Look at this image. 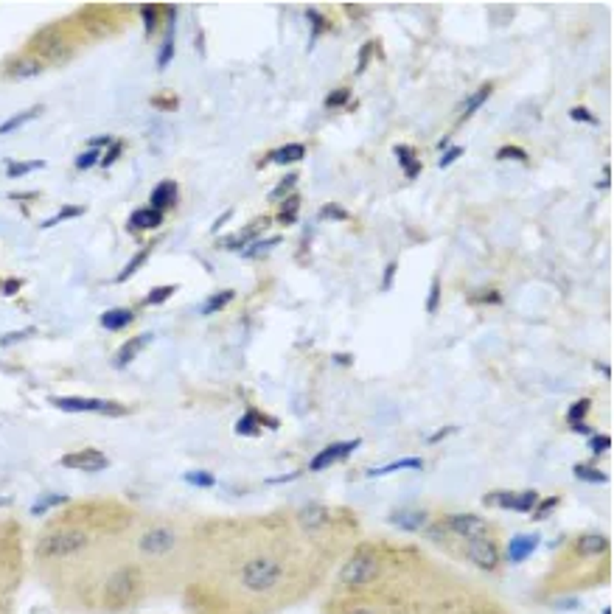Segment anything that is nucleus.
I'll list each match as a JSON object with an SVG mask.
<instances>
[{"instance_id":"nucleus-1","label":"nucleus","mask_w":614,"mask_h":614,"mask_svg":"<svg viewBox=\"0 0 614 614\" xmlns=\"http://www.w3.org/2000/svg\"><path fill=\"white\" fill-rule=\"evenodd\" d=\"M40 558H67L90 547V533L82 527H59L40 538Z\"/></svg>"},{"instance_id":"nucleus-2","label":"nucleus","mask_w":614,"mask_h":614,"mask_svg":"<svg viewBox=\"0 0 614 614\" xmlns=\"http://www.w3.org/2000/svg\"><path fill=\"white\" fill-rule=\"evenodd\" d=\"M281 578H284V567L272 556H255L241 567V586L255 595L272 592L281 583Z\"/></svg>"},{"instance_id":"nucleus-3","label":"nucleus","mask_w":614,"mask_h":614,"mask_svg":"<svg viewBox=\"0 0 614 614\" xmlns=\"http://www.w3.org/2000/svg\"><path fill=\"white\" fill-rule=\"evenodd\" d=\"M376 575H379V561H376L370 553H359V556H354L343 570H339V583H346V586H362V583H370Z\"/></svg>"},{"instance_id":"nucleus-4","label":"nucleus","mask_w":614,"mask_h":614,"mask_svg":"<svg viewBox=\"0 0 614 614\" xmlns=\"http://www.w3.org/2000/svg\"><path fill=\"white\" fill-rule=\"evenodd\" d=\"M53 404L65 413H101V416H123L126 407L104 398H53Z\"/></svg>"},{"instance_id":"nucleus-5","label":"nucleus","mask_w":614,"mask_h":614,"mask_svg":"<svg viewBox=\"0 0 614 614\" xmlns=\"http://www.w3.org/2000/svg\"><path fill=\"white\" fill-rule=\"evenodd\" d=\"M138 547H141V553H146V556H166V553H171V550L177 547V533H174L169 525L149 527V530L141 536Z\"/></svg>"},{"instance_id":"nucleus-6","label":"nucleus","mask_w":614,"mask_h":614,"mask_svg":"<svg viewBox=\"0 0 614 614\" xmlns=\"http://www.w3.org/2000/svg\"><path fill=\"white\" fill-rule=\"evenodd\" d=\"M466 553H468V558H471L477 567L486 570V572H494L497 564H500V550H497V544H494L491 538H486V536H480V538H468Z\"/></svg>"},{"instance_id":"nucleus-7","label":"nucleus","mask_w":614,"mask_h":614,"mask_svg":"<svg viewBox=\"0 0 614 614\" xmlns=\"http://www.w3.org/2000/svg\"><path fill=\"white\" fill-rule=\"evenodd\" d=\"M135 592H138V572H135V567H121L110 575L107 581V595L115 597V603H123L129 600Z\"/></svg>"},{"instance_id":"nucleus-8","label":"nucleus","mask_w":614,"mask_h":614,"mask_svg":"<svg viewBox=\"0 0 614 614\" xmlns=\"http://www.w3.org/2000/svg\"><path fill=\"white\" fill-rule=\"evenodd\" d=\"M443 527L454 536H463V538H480L486 536V522L474 513H454L443 522Z\"/></svg>"},{"instance_id":"nucleus-9","label":"nucleus","mask_w":614,"mask_h":614,"mask_svg":"<svg viewBox=\"0 0 614 614\" xmlns=\"http://www.w3.org/2000/svg\"><path fill=\"white\" fill-rule=\"evenodd\" d=\"M486 502L491 505H502L508 511H519V513H530L538 502L536 491H522V494H511V491H497V494H488Z\"/></svg>"},{"instance_id":"nucleus-10","label":"nucleus","mask_w":614,"mask_h":614,"mask_svg":"<svg viewBox=\"0 0 614 614\" xmlns=\"http://www.w3.org/2000/svg\"><path fill=\"white\" fill-rule=\"evenodd\" d=\"M62 466L65 468H79V471H101V468L110 466V460L99 449H85V452H76V454H65Z\"/></svg>"},{"instance_id":"nucleus-11","label":"nucleus","mask_w":614,"mask_h":614,"mask_svg":"<svg viewBox=\"0 0 614 614\" xmlns=\"http://www.w3.org/2000/svg\"><path fill=\"white\" fill-rule=\"evenodd\" d=\"M354 449H359V441H348V443H331V446H325L323 452H317L314 454V460H312V471H323V468H328L331 463H336V460H346Z\"/></svg>"},{"instance_id":"nucleus-12","label":"nucleus","mask_w":614,"mask_h":614,"mask_svg":"<svg viewBox=\"0 0 614 614\" xmlns=\"http://www.w3.org/2000/svg\"><path fill=\"white\" fill-rule=\"evenodd\" d=\"M429 522V513L421 508H398L390 513V525L401 527V530H421Z\"/></svg>"},{"instance_id":"nucleus-13","label":"nucleus","mask_w":614,"mask_h":614,"mask_svg":"<svg viewBox=\"0 0 614 614\" xmlns=\"http://www.w3.org/2000/svg\"><path fill=\"white\" fill-rule=\"evenodd\" d=\"M42 71V59H37L34 53H26V56H17L12 65H9V76L12 79H31Z\"/></svg>"},{"instance_id":"nucleus-14","label":"nucleus","mask_w":614,"mask_h":614,"mask_svg":"<svg viewBox=\"0 0 614 614\" xmlns=\"http://www.w3.org/2000/svg\"><path fill=\"white\" fill-rule=\"evenodd\" d=\"M174 202H177V182H174V180H163V182L152 191V208L163 214V211L171 208Z\"/></svg>"},{"instance_id":"nucleus-15","label":"nucleus","mask_w":614,"mask_h":614,"mask_svg":"<svg viewBox=\"0 0 614 614\" xmlns=\"http://www.w3.org/2000/svg\"><path fill=\"white\" fill-rule=\"evenodd\" d=\"M536 544H538V536H516V538H511V544H508V558H511L513 564L525 561V558L536 550Z\"/></svg>"},{"instance_id":"nucleus-16","label":"nucleus","mask_w":614,"mask_h":614,"mask_svg":"<svg viewBox=\"0 0 614 614\" xmlns=\"http://www.w3.org/2000/svg\"><path fill=\"white\" fill-rule=\"evenodd\" d=\"M575 547H578L581 556H603L608 550V538L600 536V533H586V536L578 538Z\"/></svg>"},{"instance_id":"nucleus-17","label":"nucleus","mask_w":614,"mask_h":614,"mask_svg":"<svg viewBox=\"0 0 614 614\" xmlns=\"http://www.w3.org/2000/svg\"><path fill=\"white\" fill-rule=\"evenodd\" d=\"M160 222H163V214L155 211V208H138L129 216V228H138V230H152Z\"/></svg>"},{"instance_id":"nucleus-18","label":"nucleus","mask_w":614,"mask_h":614,"mask_svg":"<svg viewBox=\"0 0 614 614\" xmlns=\"http://www.w3.org/2000/svg\"><path fill=\"white\" fill-rule=\"evenodd\" d=\"M37 45H45V51L40 53V56H45V59H65V56H67L65 42H59V37H56L53 31H42V34L37 37Z\"/></svg>"},{"instance_id":"nucleus-19","label":"nucleus","mask_w":614,"mask_h":614,"mask_svg":"<svg viewBox=\"0 0 614 614\" xmlns=\"http://www.w3.org/2000/svg\"><path fill=\"white\" fill-rule=\"evenodd\" d=\"M149 334H144V336H135V339H129V343H123V348L118 351V357H115V368H126L135 357H138V351L144 348V343H149Z\"/></svg>"},{"instance_id":"nucleus-20","label":"nucleus","mask_w":614,"mask_h":614,"mask_svg":"<svg viewBox=\"0 0 614 614\" xmlns=\"http://www.w3.org/2000/svg\"><path fill=\"white\" fill-rule=\"evenodd\" d=\"M132 320H135V314H132L129 309H110V312L101 314V325H104L107 331H121V328H126Z\"/></svg>"},{"instance_id":"nucleus-21","label":"nucleus","mask_w":614,"mask_h":614,"mask_svg":"<svg viewBox=\"0 0 614 614\" xmlns=\"http://www.w3.org/2000/svg\"><path fill=\"white\" fill-rule=\"evenodd\" d=\"M303 155H306V146H303V144H287V146H281V149L272 152V163L289 166V163L303 160Z\"/></svg>"},{"instance_id":"nucleus-22","label":"nucleus","mask_w":614,"mask_h":614,"mask_svg":"<svg viewBox=\"0 0 614 614\" xmlns=\"http://www.w3.org/2000/svg\"><path fill=\"white\" fill-rule=\"evenodd\" d=\"M298 519H300V525H303V527H320V525H325L328 511H325L323 505H317V502H309L306 508H300Z\"/></svg>"},{"instance_id":"nucleus-23","label":"nucleus","mask_w":614,"mask_h":614,"mask_svg":"<svg viewBox=\"0 0 614 614\" xmlns=\"http://www.w3.org/2000/svg\"><path fill=\"white\" fill-rule=\"evenodd\" d=\"M401 468H421V460H418V457H401V460H395V463L370 468L368 477H382V474H393V471H401Z\"/></svg>"},{"instance_id":"nucleus-24","label":"nucleus","mask_w":614,"mask_h":614,"mask_svg":"<svg viewBox=\"0 0 614 614\" xmlns=\"http://www.w3.org/2000/svg\"><path fill=\"white\" fill-rule=\"evenodd\" d=\"M42 112V107H31V110H26V112H17L15 118H9V121H3L0 123V135H6V132H15L17 126H23V123H28L31 118H37Z\"/></svg>"},{"instance_id":"nucleus-25","label":"nucleus","mask_w":614,"mask_h":614,"mask_svg":"<svg viewBox=\"0 0 614 614\" xmlns=\"http://www.w3.org/2000/svg\"><path fill=\"white\" fill-rule=\"evenodd\" d=\"M171 56H174V26H169L166 40H163V48H160V53H157V67H160V71H166V67H169Z\"/></svg>"},{"instance_id":"nucleus-26","label":"nucleus","mask_w":614,"mask_h":614,"mask_svg":"<svg viewBox=\"0 0 614 614\" xmlns=\"http://www.w3.org/2000/svg\"><path fill=\"white\" fill-rule=\"evenodd\" d=\"M236 432H239V435H258V432H261V427H258V413H255V409H250V413H244V416L239 418Z\"/></svg>"},{"instance_id":"nucleus-27","label":"nucleus","mask_w":614,"mask_h":614,"mask_svg":"<svg viewBox=\"0 0 614 614\" xmlns=\"http://www.w3.org/2000/svg\"><path fill=\"white\" fill-rule=\"evenodd\" d=\"M395 157L401 160V166H404V171L409 169V177H416L418 174V169H421V163L416 160V152L413 149H404V146H395Z\"/></svg>"},{"instance_id":"nucleus-28","label":"nucleus","mask_w":614,"mask_h":614,"mask_svg":"<svg viewBox=\"0 0 614 614\" xmlns=\"http://www.w3.org/2000/svg\"><path fill=\"white\" fill-rule=\"evenodd\" d=\"M230 300H233V292H230V289H225V292H216L214 298H208V303L202 306V314H214V312L225 309V306H228Z\"/></svg>"},{"instance_id":"nucleus-29","label":"nucleus","mask_w":614,"mask_h":614,"mask_svg":"<svg viewBox=\"0 0 614 614\" xmlns=\"http://www.w3.org/2000/svg\"><path fill=\"white\" fill-rule=\"evenodd\" d=\"M298 205H300L298 194H295V196H289V199L281 205V214H278V222H281V225H292V222L298 219Z\"/></svg>"},{"instance_id":"nucleus-30","label":"nucleus","mask_w":614,"mask_h":614,"mask_svg":"<svg viewBox=\"0 0 614 614\" xmlns=\"http://www.w3.org/2000/svg\"><path fill=\"white\" fill-rule=\"evenodd\" d=\"M37 169H45V160H26V163H12L9 166V177H23V174H28V171H37Z\"/></svg>"},{"instance_id":"nucleus-31","label":"nucleus","mask_w":614,"mask_h":614,"mask_svg":"<svg viewBox=\"0 0 614 614\" xmlns=\"http://www.w3.org/2000/svg\"><path fill=\"white\" fill-rule=\"evenodd\" d=\"M146 255H149V250H141V253H135V258H132V261H129V264H126V266H123V269L118 272V278H115V281H129V278H132V272L138 269V266H144Z\"/></svg>"},{"instance_id":"nucleus-32","label":"nucleus","mask_w":614,"mask_h":614,"mask_svg":"<svg viewBox=\"0 0 614 614\" xmlns=\"http://www.w3.org/2000/svg\"><path fill=\"white\" fill-rule=\"evenodd\" d=\"M589 407H592V401H589V398H578V401L570 407V413H567L570 424H581V421L586 418V413H589Z\"/></svg>"},{"instance_id":"nucleus-33","label":"nucleus","mask_w":614,"mask_h":614,"mask_svg":"<svg viewBox=\"0 0 614 614\" xmlns=\"http://www.w3.org/2000/svg\"><path fill=\"white\" fill-rule=\"evenodd\" d=\"M278 244H281V236H275V239H261V241L250 244V247L244 250V255H247V258H258L261 253H266V250H272V247H278Z\"/></svg>"},{"instance_id":"nucleus-34","label":"nucleus","mask_w":614,"mask_h":614,"mask_svg":"<svg viewBox=\"0 0 614 614\" xmlns=\"http://www.w3.org/2000/svg\"><path fill=\"white\" fill-rule=\"evenodd\" d=\"M85 214V208L82 205H67V208H62L53 219H45L42 222V228H51V225H56V222H65V219H74V216H82Z\"/></svg>"},{"instance_id":"nucleus-35","label":"nucleus","mask_w":614,"mask_h":614,"mask_svg":"<svg viewBox=\"0 0 614 614\" xmlns=\"http://www.w3.org/2000/svg\"><path fill=\"white\" fill-rule=\"evenodd\" d=\"M575 477H578V480H589V483H606L608 480L603 471H597L592 466H575Z\"/></svg>"},{"instance_id":"nucleus-36","label":"nucleus","mask_w":614,"mask_h":614,"mask_svg":"<svg viewBox=\"0 0 614 614\" xmlns=\"http://www.w3.org/2000/svg\"><path fill=\"white\" fill-rule=\"evenodd\" d=\"M185 480L191 483V486H199V488H211L216 480H214V474H208V471H188L185 474Z\"/></svg>"},{"instance_id":"nucleus-37","label":"nucleus","mask_w":614,"mask_h":614,"mask_svg":"<svg viewBox=\"0 0 614 614\" xmlns=\"http://www.w3.org/2000/svg\"><path fill=\"white\" fill-rule=\"evenodd\" d=\"M488 96H491V85L480 87V90H477V93H474V96H471V99L466 101V110H463V112H466V115H471V112H474L477 107H483V101H486Z\"/></svg>"},{"instance_id":"nucleus-38","label":"nucleus","mask_w":614,"mask_h":614,"mask_svg":"<svg viewBox=\"0 0 614 614\" xmlns=\"http://www.w3.org/2000/svg\"><path fill=\"white\" fill-rule=\"evenodd\" d=\"M497 160H516V163H525L527 155H525V149H519V146H502V149L497 152Z\"/></svg>"},{"instance_id":"nucleus-39","label":"nucleus","mask_w":614,"mask_h":614,"mask_svg":"<svg viewBox=\"0 0 614 614\" xmlns=\"http://www.w3.org/2000/svg\"><path fill=\"white\" fill-rule=\"evenodd\" d=\"M174 292H177L174 287H157V289H152V292L146 295V303H149V306H157V303H163L166 298H171Z\"/></svg>"},{"instance_id":"nucleus-40","label":"nucleus","mask_w":614,"mask_h":614,"mask_svg":"<svg viewBox=\"0 0 614 614\" xmlns=\"http://www.w3.org/2000/svg\"><path fill=\"white\" fill-rule=\"evenodd\" d=\"M96 163H101L99 149H87L85 155H79V157H76V169H82V171H85V169H93Z\"/></svg>"},{"instance_id":"nucleus-41","label":"nucleus","mask_w":614,"mask_h":614,"mask_svg":"<svg viewBox=\"0 0 614 614\" xmlns=\"http://www.w3.org/2000/svg\"><path fill=\"white\" fill-rule=\"evenodd\" d=\"M295 182H298V174H287V177L278 182V188L269 194V199H275V202H278V199H281L287 191H292V185H295Z\"/></svg>"},{"instance_id":"nucleus-42","label":"nucleus","mask_w":614,"mask_h":614,"mask_svg":"<svg viewBox=\"0 0 614 614\" xmlns=\"http://www.w3.org/2000/svg\"><path fill=\"white\" fill-rule=\"evenodd\" d=\"M438 303H441V281L432 278V289H429V298H427V312H438Z\"/></svg>"},{"instance_id":"nucleus-43","label":"nucleus","mask_w":614,"mask_h":614,"mask_svg":"<svg viewBox=\"0 0 614 614\" xmlns=\"http://www.w3.org/2000/svg\"><path fill=\"white\" fill-rule=\"evenodd\" d=\"M570 118H572V121H581V123H597L595 115H592L586 107H572V110H570Z\"/></svg>"},{"instance_id":"nucleus-44","label":"nucleus","mask_w":614,"mask_h":614,"mask_svg":"<svg viewBox=\"0 0 614 614\" xmlns=\"http://www.w3.org/2000/svg\"><path fill=\"white\" fill-rule=\"evenodd\" d=\"M589 446H592L595 454H603L606 449H611V438H608V435H595V438L589 441Z\"/></svg>"},{"instance_id":"nucleus-45","label":"nucleus","mask_w":614,"mask_h":614,"mask_svg":"<svg viewBox=\"0 0 614 614\" xmlns=\"http://www.w3.org/2000/svg\"><path fill=\"white\" fill-rule=\"evenodd\" d=\"M320 216H323V219H346L348 214H346L343 208H339V205H325Z\"/></svg>"},{"instance_id":"nucleus-46","label":"nucleus","mask_w":614,"mask_h":614,"mask_svg":"<svg viewBox=\"0 0 614 614\" xmlns=\"http://www.w3.org/2000/svg\"><path fill=\"white\" fill-rule=\"evenodd\" d=\"M62 502H67V497H45L40 505H34V513H42L45 508H53V505H62Z\"/></svg>"},{"instance_id":"nucleus-47","label":"nucleus","mask_w":614,"mask_h":614,"mask_svg":"<svg viewBox=\"0 0 614 614\" xmlns=\"http://www.w3.org/2000/svg\"><path fill=\"white\" fill-rule=\"evenodd\" d=\"M346 99H348V90H334L325 99V107H339V104H346Z\"/></svg>"},{"instance_id":"nucleus-48","label":"nucleus","mask_w":614,"mask_h":614,"mask_svg":"<svg viewBox=\"0 0 614 614\" xmlns=\"http://www.w3.org/2000/svg\"><path fill=\"white\" fill-rule=\"evenodd\" d=\"M460 155H463V146H452V149H449V152H446V155H443V157H441V169H446V166H452V163H454V160H457V157H460Z\"/></svg>"},{"instance_id":"nucleus-49","label":"nucleus","mask_w":614,"mask_h":614,"mask_svg":"<svg viewBox=\"0 0 614 614\" xmlns=\"http://www.w3.org/2000/svg\"><path fill=\"white\" fill-rule=\"evenodd\" d=\"M558 505V497H550V500H544V505H538L536 508V519H541V516H547L553 508Z\"/></svg>"},{"instance_id":"nucleus-50","label":"nucleus","mask_w":614,"mask_h":614,"mask_svg":"<svg viewBox=\"0 0 614 614\" xmlns=\"http://www.w3.org/2000/svg\"><path fill=\"white\" fill-rule=\"evenodd\" d=\"M393 275H395V261H390V264H387V269H384L382 289H390V287H393Z\"/></svg>"},{"instance_id":"nucleus-51","label":"nucleus","mask_w":614,"mask_h":614,"mask_svg":"<svg viewBox=\"0 0 614 614\" xmlns=\"http://www.w3.org/2000/svg\"><path fill=\"white\" fill-rule=\"evenodd\" d=\"M141 15H144V20H146V28L152 31V28H155V6H144Z\"/></svg>"},{"instance_id":"nucleus-52","label":"nucleus","mask_w":614,"mask_h":614,"mask_svg":"<svg viewBox=\"0 0 614 614\" xmlns=\"http://www.w3.org/2000/svg\"><path fill=\"white\" fill-rule=\"evenodd\" d=\"M118 155H121V146H118V144H115V146H112V149H110V152H107V155H104V160H101V166H104V169H107V166H112V163H115V157H118Z\"/></svg>"},{"instance_id":"nucleus-53","label":"nucleus","mask_w":614,"mask_h":614,"mask_svg":"<svg viewBox=\"0 0 614 614\" xmlns=\"http://www.w3.org/2000/svg\"><path fill=\"white\" fill-rule=\"evenodd\" d=\"M28 336V331H15V334H6L3 339H0V343L3 346H12V343H17V339H26Z\"/></svg>"},{"instance_id":"nucleus-54","label":"nucleus","mask_w":614,"mask_h":614,"mask_svg":"<svg viewBox=\"0 0 614 614\" xmlns=\"http://www.w3.org/2000/svg\"><path fill=\"white\" fill-rule=\"evenodd\" d=\"M17 289H20V281H17V278H12V281L3 284V295H15Z\"/></svg>"},{"instance_id":"nucleus-55","label":"nucleus","mask_w":614,"mask_h":614,"mask_svg":"<svg viewBox=\"0 0 614 614\" xmlns=\"http://www.w3.org/2000/svg\"><path fill=\"white\" fill-rule=\"evenodd\" d=\"M107 144H110V138H107V135H101V138H93V141H90V149H101V146H107Z\"/></svg>"},{"instance_id":"nucleus-56","label":"nucleus","mask_w":614,"mask_h":614,"mask_svg":"<svg viewBox=\"0 0 614 614\" xmlns=\"http://www.w3.org/2000/svg\"><path fill=\"white\" fill-rule=\"evenodd\" d=\"M449 432H454V429H449V427H446V429H441L438 435H432V438H427V441H429V443H438V441H443V438H446Z\"/></svg>"},{"instance_id":"nucleus-57","label":"nucleus","mask_w":614,"mask_h":614,"mask_svg":"<svg viewBox=\"0 0 614 614\" xmlns=\"http://www.w3.org/2000/svg\"><path fill=\"white\" fill-rule=\"evenodd\" d=\"M572 429H575V432H581V435H592V429H589L586 424H572Z\"/></svg>"},{"instance_id":"nucleus-58","label":"nucleus","mask_w":614,"mask_h":614,"mask_svg":"<svg viewBox=\"0 0 614 614\" xmlns=\"http://www.w3.org/2000/svg\"><path fill=\"white\" fill-rule=\"evenodd\" d=\"M351 614H373V611H368V608H357V611H351Z\"/></svg>"},{"instance_id":"nucleus-59","label":"nucleus","mask_w":614,"mask_h":614,"mask_svg":"<svg viewBox=\"0 0 614 614\" xmlns=\"http://www.w3.org/2000/svg\"><path fill=\"white\" fill-rule=\"evenodd\" d=\"M0 505H3V500H0Z\"/></svg>"}]
</instances>
